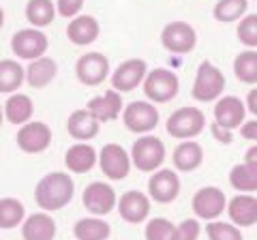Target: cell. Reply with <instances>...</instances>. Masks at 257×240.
I'll use <instances>...</instances> for the list:
<instances>
[{
    "instance_id": "1",
    "label": "cell",
    "mask_w": 257,
    "mask_h": 240,
    "mask_svg": "<svg viewBox=\"0 0 257 240\" xmlns=\"http://www.w3.org/2000/svg\"><path fill=\"white\" fill-rule=\"evenodd\" d=\"M75 195V182L64 172H50L37 182L35 199L45 212H54L67 206Z\"/></svg>"
},
{
    "instance_id": "2",
    "label": "cell",
    "mask_w": 257,
    "mask_h": 240,
    "mask_svg": "<svg viewBox=\"0 0 257 240\" xmlns=\"http://www.w3.org/2000/svg\"><path fill=\"white\" fill-rule=\"evenodd\" d=\"M225 90V75L219 67H214L210 60H204L197 67L195 79H193L191 94L193 99L199 103H210L214 99H219Z\"/></svg>"
},
{
    "instance_id": "3",
    "label": "cell",
    "mask_w": 257,
    "mask_h": 240,
    "mask_svg": "<svg viewBox=\"0 0 257 240\" xmlns=\"http://www.w3.org/2000/svg\"><path fill=\"white\" fill-rule=\"evenodd\" d=\"M144 94L150 103H167L178 94L180 79L172 69H152L144 77Z\"/></svg>"
},
{
    "instance_id": "4",
    "label": "cell",
    "mask_w": 257,
    "mask_h": 240,
    "mask_svg": "<svg viewBox=\"0 0 257 240\" xmlns=\"http://www.w3.org/2000/svg\"><path fill=\"white\" fill-rule=\"evenodd\" d=\"M131 165H135L140 172H155L159 170L165 161V144L163 140L155 138V135H142L140 140H135L131 148Z\"/></svg>"
},
{
    "instance_id": "5",
    "label": "cell",
    "mask_w": 257,
    "mask_h": 240,
    "mask_svg": "<svg viewBox=\"0 0 257 240\" xmlns=\"http://www.w3.org/2000/svg\"><path fill=\"white\" fill-rule=\"evenodd\" d=\"M204 127H206L204 111L199 107H193V105H184L180 109H176L165 123L167 133L176 140L197 138V135L204 131Z\"/></svg>"
},
{
    "instance_id": "6",
    "label": "cell",
    "mask_w": 257,
    "mask_h": 240,
    "mask_svg": "<svg viewBox=\"0 0 257 240\" xmlns=\"http://www.w3.org/2000/svg\"><path fill=\"white\" fill-rule=\"evenodd\" d=\"M122 123L131 133L146 135L157 129L159 109L150 101H133L126 107H122Z\"/></svg>"
},
{
    "instance_id": "7",
    "label": "cell",
    "mask_w": 257,
    "mask_h": 240,
    "mask_svg": "<svg viewBox=\"0 0 257 240\" xmlns=\"http://www.w3.org/2000/svg\"><path fill=\"white\" fill-rule=\"evenodd\" d=\"M75 75L84 86H101L109 77V60L101 52L82 54L75 62Z\"/></svg>"
},
{
    "instance_id": "8",
    "label": "cell",
    "mask_w": 257,
    "mask_h": 240,
    "mask_svg": "<svg viewBox=\"0 0 257 240\" xmlns=\"http://www.w3.org/2000/svg\"><path fill=\"white\" fill-rule=\"evenodd\" d=\"M96 163L109 180H122L131 172V157L120 144H105L96 153Z\"/></svg>"
},
{
    "instance_id": "9",
    "label": "cell",
    "mask_w": 257,
    "mask_h": 240,
    "mask_svg": "<svg viewBox=\"0 0 257 240\" xmlns=\"http://www.w3.org/2000/svg\"><path fill=\"white\" fill-rule=\"evenodd\" d=\"M47 37L41 28H24L11 37V50L22 60H35L47 52Z\"/></svg>"
},
{
    "instance_id": "10",
    "label": "cell",
    "mask_w": 257,
    "mask_h": 240,
    "mask_svg": "<svg viewBox=\"0 0 257 240\" xmlns=\"http://www.w3.org/2000/svg\"><path fill=\"white\" fill-rule=\"evenodd\" d=\"M161 43L172 54H189L197 45V33L189 22H170L161 33Z\"/></svg>"
},
{
    "instance_id": "11",
    "label": "cell",
    "mask_w": 257,
    "mask_h": 240,
    "mask_svg": "<svg viewBox=\"0 0 257 240\" xmlns=\"http://www.w3.org/2000/svg\"><path fill=\"white\" fill-rule=\"evenodd\" d=\"M82 202L92 217H105V214H109L116 208V191L107 182L96 180L84 189Z\"/></svg>"
},
{
    "instance_id": "12",
    "label": "cell",
    "mask_w": 257,
    "mask_h": 240,
    "mask_svg": "<svg viewBox=\"0 0 257 240\" xmlns=\"http://www.w3.org/2000/svg\"><path fill=\"white\" fill-rule=\"evenodd\" d=\"M52 144V129L45 123H24L18 131V146L26 155H39L50 148Z\"/></svg>"
},
{
    "instance_id": "13",
    "label": "cell",
    "mask_w": 257,
    "mask_h": 240,
    "mask_svg": "<svg viewBox=\"0 0 257 240\" xmlns=\"http://www.w3.org/2000/svg\"><path fill=\"white\" fill-rule=\"evenodd\" d=\"M146 60L142 58H128L124 62H120L116 71L111 73V88L116 92H131L135 90L146 77Z\"/></svg>"
},
{
    "instance_id": "14",
    "label": "cell",
    "mask_w": 257,
    "mask_h": 240,
    "mask_svg": "<svg viewBox=\"0 0 257 240\" xmlns=\"http://www.w3.org/2000/svg\"><path fill=\"white\" fill-rule=\"evenodd\" d=\"M180 193V176L174 170H155L148 180V195L159 204H172Z\"/></svg>"
},
{
    "instance_id": "15",
    "label": "cell",
    "mask_w": 257,
    "mask_h": 240,
    "mask_svg": "<svg viewBox=\"0 0 257 240\" xmlns=\"http://www.w3.org/2000/svg\"><path fill=\"white\" fill-rule=\"evenodd\" d=\"M193 212L197 214V219L204 221H214L216 217H221L227 204V197L219 187H204L193 195Z\"/></svg>"
},
{
    "instance_id": "16",
    "label": "cell",
    "mask_w": 257,
    "mask_h": 240,
    "mask_svg": "<svg viewBox=\"0 0 257 240\" xmlns=\"http://www.w3.org/2000/svg\"><path fill=\"white\" fill-rule=\"evenodd\" d=\"M118 204V212L126 223H144L150 214V197L144 191H126V193L116 199Z\"/></svg>"
},
{
    "instance_id": "17",
    "label": "cell",
    "mask_w": 257,
    "mask_h": 240,
    "mask_svg": "<svg viewBox=\"0 0 257 240\" xmlns=\"http://www.w3.org/2000/svg\"><path fill=\"white\" fill-rule=\"evenodd\" d=\"M229 219L238 227H253L257 223V199L253 193H238L225 204Z\"/></svg>"
},
{
    "instance_id": "18",
    "label": "cell",
    "mask_w": 257,
    "mask_h": 240,
    "mask_svg": "<svg viewBox=\"0 0 257 240\" xmlns=\"http://www.w3.org/2000/svg\"><path fill=\"white\" fill-rule=\"evenodd\" d=\"M246 118V107L238 97H223L214 105V120L223 129L234 131Z\"/></svg>"
},
{
    "instance_id": "19",
    "label": "cell",
    "mask_w": 257,
    "mask_h": 240,
    "mask_svg": "<svg viewBox=\"0 0 257 240\" xmlns=\"http://www.w3.org/2000/svg\"><path fill=\"white\" fill-rule=\"evenodd\" d=\"M122 97H120V92H116L114 88H109L101 94V97H94L88 101L86 109L90 111V114L99 120V123H107V120H116L120 114H122Z\"/></svg>"
},
{
    "instance_id": "20",
    "label": "cell",
    "mask_w": 257,
    "mask_h": 240,
    "mask_svg": "<svg viewBox=\"0 0 257 240\" xmlns=\"http://www.w3.org/2000/svg\"><path fill=\"white\" fill-rule=\"evenodd\" d=\"M99 33H101V26L92 15H75V20H71L67 26L69 41L79 47L94 43L99 39Z\"/></svg>"
},
{
    "instance_id": "21",
    "label": "cell",
    "mask_w": 257,
    "mask_h": 240,
    "mask_svg": "<svg viewBox=\"0 0 257 240\" xmlns=\"http://www.w3.org/2000/svg\"><path fill=\"white\" fill-rule=\"evenodd\" d=\"M67 131H69V135L73 140L88 142V140H94L96 135H99L101 123L86 107L84 109H75L67 120Z\"/></svg>"
},
{
    "instance_id": "22",
    "label": "cell",
    "mask_w": 257,
    "mask_h": 240,
    "mask_svg": "<svg viewBox=\"0 0 257 240\" xmlns=\"http://www.w3.org/2000/svg\"><path fill=\"white\" fill-rule=\"evenodd\" d=\"M24 240H54L56 238V221L47 212H35L22 221Z\"/></svg>"
},
{
    "instance_id": "23",
    "label": "cell",
    "mask_w": 257,
    "mask_h": 240,
    "mask_svg": "<svg viewBox=\"0 0 257 240\" xmlns=\"http://www.w3.org/2000/svg\"><path fill=\"white\" fill-rule=\"evenodd\" d=\"M56 73H58V65L50 56H39V58L30 60L28 69H24V79L32 88H45L47 84L54 82Z\"/></svg>"
},
{
    "instance_id": "24",
    "label": "cell",
    "mask_w": 257,
    "mask_h": 240,
    "mask_svg": "<svg viewBox=\"0 0 257 240\" xmlns=\"http://www.w3.org/2000/svg\"><path fill=\"white\" fill-rule=\"evenodd\" d=\"M96 163V150L88 142H77L73 144L67 155H64V165L73 174H88Z\"/></svg>"
},
{
    "instance_id": "25",
    "label": "cell",
    "mask_w": 257,
    "mask_h": 240,
    "mask_svg": "<svg viewBox=\"0 0 257 240\" xmlns=\"http://www.w3.org/2000/svg\"><path fill=\"white\" fill-rule=\"evenodd\" d=\"M174 167L178 172H193L197 170L199 165L204 163V148L202 144L193 142V140H187V142H180L178 146L174 148Z\"/></svg>"
},
{
    "instance_id": "26",
    "label": "cell",
    "mask_w": 257,
    "mask_h": 240,
    "mask_svg": "<svg viewBox=\"0 0 257 240\" xmlns=\"http://www.w3.org/2000/svg\"><path fill=\"white\" fill-rule=\"evenodd\" d=\"M3 114L11 125H24L32 118V114H35V105H32V99L28 94L13 92L5 103Z\"/></svg>"
},
{
    "instance_id": "27",
    "label": "cell",
    "mask_w": 257,
    "mask_h": 240,
    "mask_svg": "<svg viewBox=\"0 0 257 240\" xmlns=\"http://www.w3.org/2000/svg\"><path fill=\"white\" fill-rule=\"evenodd\" d=\"M73 234L77 240H107L111 236V225L99 217H86L73 225Z\"/></svg>"
},
{
    "instance_id": "28",
    "label": "cell",
    "mask_w": 257,
    "mask_h": 240,
    "mask_svg": "<svg viewBox=\"0 0 257 240\" xmlns=\"http://www.w3.org/2000/svg\"><path fill=\"white\" fill-rule=\"evenodd\" d=\"M24 84V67L18 60H0V92L13 94Z\"/></svg>"
},
{
    "instance_id": "29",
    "label": "cell",
    "mask_w": 257,
    "mask_h": 240,
    "mask_svg": "<svg viewBox=\"0 0 257 240\" xmlns=\"http://www.w3.org/2000/svg\"><path fill=\"white\" fill-rule=\"evenodd\" d=\"M56 18V5L52 0H28L26 3V20L32 24V28L50 26Z\"/></svg>"
},
{
    "instance_id": "30",
    "label": "cell",
    "mask_w": 257,
    "mask_h": 240,
    "mask_svg": "<svg viewBox=\"0 0 257 240\" xmlns=\"http://www.w3.org/2000/svg\"><path fill=\"white\" fill-rule=\"evenodd\" d=\"M229 185L240 193H253L257 191V165L240 163L229 170Z\"/></svg>"
},
{
    "instance_id": "31",
    "label": "cell",
    "mask_w": 257,
    "mask_h": 240,
    "mask_svg": "<svg viewBox=\"0 0 257 240\" xmlns=\"http://www.w3.org/2000/svg\"><path fill=\"white\" fill-rule=\"evenodd\" d=\"M26 217V208L20 199L15 197H3L0 199V229H13L22 225Z\"/></svg>"
},
{
    "instance_id": "32",
    "label": "cell",
    "mask_w": 257,
    "mask_h": 240,
    "mask_svg": "<svg viewBox=\"0 0 257 240\" xmlns=\"http://www.w3.org/2000/svg\"><path fill=\"white\" fill-rule=\"evenodd\" d=\"M234 73L240 82L251 84V86L257 84V52L255 50H246V52L236 56Z\"/></svg>"
},
{
    "instance_id": "33",
    "label": "cell",
    "mask_w": 257,
    "mask_h": 240,
    "mask_svg": "<svg viewBox=\"0 0 257 240\" xmlns=\"http://www.w3.org/2000/svg\"><path fill=\"white\" fill-rule=\"evenodd\" d=\"M246 9H248V0H219L212 9V15L216 22L229 24L244 18Z\"/></svg>"
},
{
    "instance_id": "34",
    "label": "cell",
    "mask_w": 257,
    "mask_h": 240,
    "mask_svg": "<svg viewBox=\"0 0 257 240\" xmlns=\"http://www.w3.org/2000/svg\"><path fill=\"white\" fill-rule=\"evenodd\" d=\"M208 240H244L242 231L234 223H225V221H210L206 225Z\"/></svg>"
},
{
    "instance_id": "35",
    "label": "cell",
    "mask_w": 257,
    "mask_h": 240,
    "mask_svg": "<svg viewBox=\"0 0 257 240\" xmlns=\"http://www.w3.org/2000/svg\"><path fill=\"white\" fill-rule=\"evenodd\" d=\"M236 35H238V39H240V43L242 45H246L248 50H255L257 47V15L255 13H251V15H246V18L240 20Z\"/></svg>"
},
{
    "instance_id": "36",
    "label": "cell",
    "mask_w": 257,
    "mask_h": 240,
    "mask_svg": "<svg viewBox=\"0 0 257 240\" xmlns=\"http://www.w3.org/2000/svg\"><path fill=\"white\" fill-rule=\"evenodd\" d=\"M174 223L170 219L157 217L146 223V240H172Z\"/></svg>"
},
{
    "instance_id": "37",
    "label": "cell",
    "mask_w": 257,
    "mask_h": 240,
    "mask_svg": "<svg viewBox=\"0 0 257 240\" xmlns=\"http://www.w3.org/2000/svg\"><path fill=\"white\" fill-rule=\"evenodd\" d=\"M197 236H199L197 219H184L180 225H174L172 240H197Z\"/></svg>"
},
{
    "instance_id": "38",
    "label": "cell",
    "mask_w": 257,
    "mask_h": 240,
    "mask_svg": "<svg viewBox=\"0 0 257 240\" xmlns=\"http://www.w3.org/2000/svg\"><path fill=\"white\" fill-rule=\"evenodd\" d=\"M84 0H58L56 3V13H60V18H75V15L82 11Z\"/></svg>"
},
{
    "instance_id": "39",
    "label": "cell",
    "mask_w": 257,
    "mask_h": 240,
    "mask_svg": "<svg viewBox=\"0 0 257 240\" xmlns=\"http://www.w3.org/2000/svg\"><path fill=\"white\" fill-rule=\"evenodd\" d=\"M212 135L216 140H219L221 144H231V140H234V135H231L229 129H223V127H219L216 123H212Z\"/></svg>"
},
{
    "instance_id": "40",
    "label": "cell",
    "mask_w": 257,
    "mask_h": 240,
    "mask_svg": "<svg viewBox=\"0 0 257 240\" xmlns=\"http://www.w3.org/2000/svg\"><path fill=\"white\" fill-rule=\"evenodd\" d=\"M240 127H242L240 131H242V138L244 140H257V120L255 118L248 120V123H242Z\"/></svg>"
},
{
    "instance_id": "41",
    "label": "cell",
    "mask_w": 257,
    "mask_h": 240,
    "mask_svg": "<svg viewBox=\"0 0 257 240\" xmlns=\"http://www.w3.org/2000/svg\"><path fill=\"white\" fill-rule=\"evenodd\" d=\"M255 99H257V90L253 88V90L248 92V99H246V105H244V107H248V111H251L253 116L257 114V101Z\"/></svg>"
},
{
    "instance_id": "42",
    "label": "cell",
    "mask_w": 257,
    "mask_h": 240,
    "mask_svg": "<svg viewBox=\"0 0 257 240\" xmlns=\"http://www.w3.org/2000/svg\"><path fill=\"white\" fill-rule=\"evenodd\" d=\"M244 163L257 165V146H251V148L246 150V155H244Z\"/></svg>"
},
{
    "instance_id": "43",
    "label": "cell",
    "mask_w": 257,
    "mask_h": 240,
    "mask_svg": "<svg viewBox=\"0 0 257 240\" xmlns=\"http://www.w3.org/2000/svg\"><path fill=\"white\" fill-rule=\"evenodd\" d=\"M5 26V11H3V7H0V30H3Z\"/></svg>"
},
{
    "instance_id": "44",
    "label": "cell",
    "mask_w": 257,
    "mask_h": 240,
    "mask_svg": "<svg viewBox=\"0 0 257 240\" xmlns=\"http://www.w3.org/2000/svg\"><path fill=\"white\" fill-rule=\"evenodd\" d=\"M3 118H5V114H3V103H0V125H3Z\"/></svg>"
}]
</instances>
